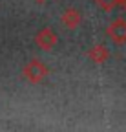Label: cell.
Segmentation results:
<instances>
[{
    "mask_svg": "<svg viewBox=\"0 0 126 132\" xmlns=\"http://www.w3.org/2000/svg\"><path fill=\"white\" fill-rule=\"evenodd\" d=\"M50 70H48V66H46L40 59H31L24 64V68H22V75L27 82H31V85H40V82L48 77Z\"/></svg>",
    "mask_w": 126,
    "mask_h": 132,
    "instance_id": "cell-1",
    "label": "cell"
},
{
    "mask_svg": "<svg viewBox=\"0 0 126 132\" xmlns=\"http://www.w3.org/2000/svg\"><path fill=\"white\" fill-rule=\"evenodd\" d=\"M59 42V35L51 29V28H42L37 31V35H35V44L38 50H42V52H51V50L57 46Z\"/></svg>",
    "mask_w": 126,
    "mask_h": 132,
    "instance_id": "cell-2",
    "label": "cell"
},
{
    "mask_svg": "<svg viewBox=\"0 0 126 132\" xmlns=\"http://www.w3.org/2000/svg\"><path fill=\"white\" fill-rule=\"evenodd\" d=\"M106 35L115 44H124L126 42V19L119 16V19L112 20L106 28Z\"/></svg>",
    "mask_w": 126,
    "mask_h": 132,
    "instance_id": "cell-3",
    "label": "cell"
},
{
    "mask_svg": "<svg viewBox=\"0 0 126 132\" xmlns=\"http://www.w3.org/2000/svg\"><path fill=\"white\" fill-rule=\"evenodd\" d=\"M60 22H62L64 28L73 31V29H77L82 24V13L77 7H66L64 11H62V15H60Z\"/></svg>",
    "mask_w": 126,
    "mask_h": 132,
    "instance_id": "cell-4",
    "label": "cell"
},
{
    "mask_svg": "<svg viewBox=\"0 0 126 132\" xmlns=\"http://www.w3.org/2000/svg\"><path fill=\"white\" fill-rule=\"evenodd\" d=\"M88 59H90L93 64H104V62L110 59V50H108L104 44H93V46L88 50Z\"/></svg>",
    "mask_w": 126,
    "mask_h": 132,
    "instance_id": "cell-5",
    "label": "cell"
},
{
    "mask_svg": "<svg viewBox=\"0 0 126 132\" xmlns=\"http://www.w3.org/2000/svg\"><path fill=\"white\" fill-rule=\"evenodd\" d=\"M95 2L102 11H112L119 6V0H95Z\"/></svg>",
    "mask_w": 126,
    "mask_h": 132,
    "instance_id": "cell-6",
    "label": "cell"
},
{
    "mask_svg": "<svg viewBox=\"0 0 126 132\" xmlns=\"http://www.w3.org/2000/svg\"><path fill=\"white\" fill-rule=\"evenodd\" d=\"M119 7H121L122 11H126V0H119Z\"/></svg>",
    "mask_w": 126,
    "mask_h": 132,
    "instance_id": "cell-7",
    "label": "cell"
},
{
    "mask_svg": "<svg viewBox=\"0 0 126 132\" xmlns=\"http://www.w3.org/2000/svg\"><path fill=\"white\" fill-rule=\"evenodd\" d=\"M33 2H35V4H38V6H42V4H48L50 0H33Z\"/></svg>",
    "mask_w": 126,
    "mask_h": 132,
    "instance_id": "cell-8",
    "label": "cell"
}]
</instances>
